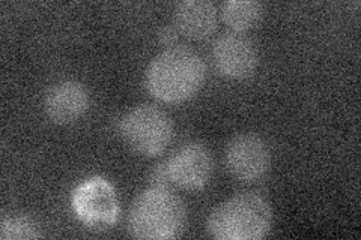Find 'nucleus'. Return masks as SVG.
<instances>
[{
  "instance_id": "nucleus-1",
  "label": "nucleus",
  "mask_w": 361,
  "mask_h": 240,
  "mask_svg": "<svg viewBox=\"0 0 361 240\" xmlns=\"http://www.w3.org/2000/svg\"><path fill=\"white\" fill-rule=\"evenodd\" d=\"M205 77L202 56L187 45H175L154 57L146 71V87L158 101L180 104L199 92Z\"/></svg>"
},
{
  "instance_id": "nucleus-2",
  "label": "nucleus",
  "mask_w": 361,
  "mask_h": 240,
  "mask_svg": "<svg viewBox=\"0 0 361 240\" xmlns=\"http://www.w3.org/2000/svg\"><path fill=\"white\" fill-rule=\"evenodd\" d=\"M185 221L183 200L169 188L151 187L133 201L127 225L133 237L171 240L184 232Z\"/></svg>"
},
{
  "instance_id": "nucleus-3",
  "label": "nucleus",
  "mask_w": 361,
  "mask_h": 240,
  "mask_svg": "<svg viewBox=\"0 0 361 240\" xmlns=\"http://www.w3.org/2000/svg\"><path fill=\"white\" fill-rule=\"evenodd\" d=\"M273 225L269 203L257 194L244 192L233 196L214 209L207 228L219 240H259Z\"/></svg>"
},
{
  "instance_id": "nucleus-4",
  "label": "nucleus",
  "mask_w": 361,
  "mask_h": 240,
  "mask_svg": "<svg viewBox=\"0 0 361 240\" xmlns=\"http://www.w3.org/2000/svg\"><path fill=\"white\" fill-rule=\"evenodd\" d=\"M119 131L133 151L143 156L161 155L173 140L171 116L154 104H139L127 111Z\"/></svg>"
},
{
  "instance_id": "nucleus-5",
  "label": "nucleus",
  "mask_w": 361,
  "mask_h": 240,
  "mask_svg": "<svg viewBox=\"0 0 361 240\" xmlns=\"http://www.w3.org/2000/svg\"><path fill=\"white\" fill-rule=\"evenodd\" d=\"M77 218L89 227H109L118 221L119 203L109 180L92 176L83 180L71 196Z\"/></svg>"
},
{
  "instance_id": "nucleus-6",
  "label": "nucleus",
  "mask_w": 361,
  "mask_h": 240,
  "mask_svg": "<svg viewBox=\"0 0 361 240\" xmlns=\"http://www.w3.org/2000/svg\"><path fill=\"white\" fill-rule=\"evenodd\" d=\"M224 164L231 176L245 184L264 179L271 168V152L256 134H241L224 149Z\"/></svg>"
},
{
  "instance_id": "nucleus-7",
  "label": "nucleus",
  "mask_w": 361,
  "mask_h": 240,
  "mask_svg": "<svg viewBox=\"0 0 361 240\" xmlns=\"http://www.w3.org/2000/svg\"><path fill=\"white\" fill-rule=\"evenodd\" d=\"M169 184L183 189H200L205 187L214 170L209 149L197 141L185 143L164 163Z\"/></svg>"
},
{
  "instance_id": "nucleus-8",
  "label": "nucleus",
  "mask_w": 361,
  "mask_h": 240,
  "mask_svg": "<svg viewBox=\"0 0 361 240\" xmlns=\"http://www.w3.org/2000/svg\"><path fill=\"white\" fill-rule=\"evenodd\" d=\"M212 62L223 77L243 80L256 71L259 54L252 39L244 37L243 33L228 32L214 42Z\"/></svg>"
},
{
  "instance_id": "nucleus-9",
  "label": "nucleus",
  "mask_w": 361,
  "mask_h": 240,
  "mask_svg": "<svg viewBox=\"0 0 361 240\" xmlns=\"http://www.w3.org/2000/svg\"><path fill=\"white\" fill-rule=\"evenodd\" d=\"M44 108L54 123H73L89 108L87 89L77 80H62L49 89L44 98Z\"/></svg>"
},
{
  "instance_id": "nucleus-10",
  "label": "nucleus",
  "mask_w": 361,
  "mask_h": 240,
  "mask_svg": "<svg viewBox=\"0 0 361 240\" xmlns=\"http://www.w3.org/2000/svg\"><path fill=\"white\" fill-rule=\"evenodd\" d=\"M219 25L217 8L209 0H185L173 11V26L193 41L209 38Z\"/></svg>"
},
{
  "instance_id": "nucleus-11",
  "label": "nucleus",
  "mask_w": 361,
  "mask_h": 240,
  "mask_svg": "<svg viewBox=\"0 0 361 240\" xmlns=\"http://www.w3.org/2000/svg\"><path fill=\"white\" fill-rule=\"evenodd\" d=\"M262 15L264 6L256 0H228L221 6L224 23L236 33H244L256 27Z\"/></svg>"
},
{
  "instance_id": "nucleus-12",
  "label": "nucleus",
  "mask_w": 361,
  "mask_h": 240,
  "mask_svg": "<svg viewBox=\"0 0 361 240\" xmlns=\"http://www.w3.org/2000/svg\"><path fill=\"white\" fill-rule=\"evenodd\" d=\"M0 237L4 240H30L41 237V228L27 215H8L0 222Z\"/></svg>"
},
{
  "instance_id": "nucleus-13",
  "label": "nucleus",
  "mask_w": 361,
  "mask_h": 240,
  "mask_svg": "<svg viewBox=\"0 0 361 240\" xmlns=\"http://www.w3.org/2000/svg\"><path fill=\"white\" fill-rule=\"evenodd\" d=\"M178 35H179L178 29L173 25H169V26L161 27L160 32H158V39H160V42L163 45H166L167 49H171V47H175V42L178 41Z\"/></svg>"
},
{
  "instance_id": "nucleus-14",
  "label": "nucleus",
  "mask_w": 361,
  "mask_h": 240,
  "mask_svg": "<svg viewBox=\"0 0 361 240\" xmlns=\"http://www.w3.org/2000/svg\"><path fill=\"white\" fill-rule=\"evenodd\" d=\"M151 184L152 187H163V188H169L171 184H169V177H167V171H166V165L158 164L151 173Z\"/></svg>"
}]
</instances>
